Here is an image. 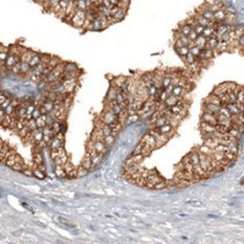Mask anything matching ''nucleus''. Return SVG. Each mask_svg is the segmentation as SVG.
I'll list each match as a JSON object with an SVG mask.
<instances>
[{
	"label": "nucleus",
	"instance_id": "1",
	"mask_svg": "<svg viewBox=\"0 0 244 244\" xmlns=\"http://www.w3.org/2000/svg\"><path fill=\"white\" fill-rule=\"evenodd\" d=\"M86 17H87V12L77 10V12L74 13V15L71 18V24L74 27H78V28L83 27L85 23V20H86Z\"/></svg>",
	"mask_w": 244,
	"mask_h": 244
},
{
	"label": "nucleus",
	"instance_id": "2",
	"mask_svg": "<svg viewBox=\"0 0 244 244\" xmlns=\"http://www.w3.org/2000/svg\"><path fill=\"white\" fill-rule=\"evenodd\" d=\"M102 122L104 123V124H106V125H112V124H114V123H116V122H120V120H118V116L115 115L113 112L108 109L107 111L104 110V112H103Z\"/></svg>",
	"mask_w": 244,
	"mask_h": 244
},
{
	"label": "nucleus",
	"instance_id": "3",
	"mask_svg": "<svg viewBox=\"0 0 244 244\" xmlns=\"http://www.w3.org/2000/svg\"><path fill=\"white\" fill-rule=\"evenodd\" d=\"M201 122L213 125V126H217V125H218V118H217L216 114L208 113V112H203L201 115Z\"/></svg>",
	"mask_w": 244,
	"mask_h": 244
},
{
	"label": "nucleus",
	"instance_id": "4",
	"mask_svg": "<svg viewBox=\"0 0 244 244\" xmlns=\"http://www.w3.org/2000/svg\"><path fill=\"white\" fill-rule=\"evenodd\" d=\"M142 142V145H145V146L150 147L152 150L156 149V139H155V137H153L150 133L145 134L144 137L142 138V142Z\"/></svg>",
	"mask_w": 244,
	"mask_h": 244
},
{
	"label": "nucleus",
	"instance_id": "5",
	"mask_svg": "<svg viewBox=\"0 0 244 244\" xmlns=\"http://www.w3.org/2000/svg\"><path fill=\"white\" fill-rule=\"evenodd\" d=\"M202 109H203V112H208V113L216 114V115H217V114H219V112H220L221 107L204 102L203 106H202Z\"/></svg>",
	"mask_w": 244,
	"mask_h": 244
},
{
	"label": "nucleus",
	"instance_id": "6",
	"mask_svg": "<svg viewBox=\"0 0 244 244\" xmlns=\"http://www.w3.org/2000/svg\"><path fill=\"white\" fill-rule=\"evenodd\" d=\"M76 83H77V79H70V80L63 81L62 86H63V89H64L65 93H68V92L74 91V86H76Z\"/></svg>",
	"mask_w": 244,
	"mask_h": 244
},
{
	"label": "nucleus",
	"instance_id": "7",
	"mask_svg": "<svg viewBox=\"0 0 244 244\" xmlns=\"http://www.w3.org/2000/svg\"><path fill=\"white\" fill-rule=\"evenodd\" d=\"M228 32V26L227 24L224 23H219L218 25L215 27V36L218 39H221V37L223 36L224 34Z\"/></svg>",
	"mask_w": 244,
	"mask_h": 244
},
{
	"label": "nucleus",
	"instance_id": "8",
	"mask_svg": "<svg viewBox=\"0 0 244 244\" xmlns=\"http://www.w3.org/2000/svg\"><path fill=\"white\" fill-rule=\"evenodd\" d=\"M182 100H183V99H182L181 96L170 95V96H168V99H167L166 102H164V106H166L167 108H171V107L177 105L178 103H179L180 101H182Z\"/></svg>",
	"mask_w": 244,
	"mask_h": 244
},
{
	"label": "nucleus",
	"instance_id": "9",
	"mask_svg": "<svg viewBox=\"0 0 244 244\" xmlns=\"http://www.w3.org/2000/svg\"><path fill=\"white\" fill-rule=\"evenodd\" d=\"M213 58H214V50L206 47V48H204V49L201 50V54H200L199 58H197V59H199V60L210 61V60H212Z\"/></svg>",
	"mask_w": 244,
	"mask_h": 244
},
{
	"label": "nucleus",
	"instance_id": "10",
	"mask_svg": "<svg viewBox=\"0 0 244 244\" xmlns=\"http://www.w3.org/2000/svg\"><path fill=\"white\" fill-rule=\"evenodd\" d=\"M157 129H158V132L160 134H162V135L167 136V137L169 138L175 133V129L173 128L171 125H166V126L161 127V128H157Z\"/></svg>",
	"mask_w": 244,
	"mask_h": 244
},
{
	"label": "nucleus",
	"instance_id": "11",
	"mask_svg": "<svg viewBox=\"0 0 244 244\" xmlns=\"http://www.w3.org/2000/svg\"><path fill=\"white\" fill-rule=\"evenodd\" d=\"M170 125V120L166 116H159L157 120L153 123V128H161V127Z\"/></svg>",
	"mask_w": 244,
	"mask_h": 244
},
{
	"label": "nucleus",
	"instance_id": "12",
	"mask_svg": "<svg viewBox=\"0 0 244 244\" xmlns=\"http://www.w3.org/2000/svg\"><path fill=\"white\" fill-rule=\"evenodd\" d=\"M200 130H201V133H214L217 131L216 126H213V125L206 124V123H202L200 124Z\"/></svg>",
	"mask_w": 244,
	"mask_h": 244
},
{
	"label": "nucleus",
	"instance_id": "13",
	"mask_svg": "<svg viewBox=\"0 0 244 244\" xmlns=\"http://www.w3.org/2000/svg\"><path fill=\"white\" fill-rule=\"evenodd\" d=\"M193 30V27L191 25H189L188 23H186V22H183V23H181L179 25V28H178V32L180 33V34L182 35V36H186V37H188L189 35H190V33Z\"/></svg>",
	"mask_w": 244,
	"mask_h": 244
},
{
	"label": "nucleus",
	"instance_id": "14",
	"mask_svg": "<svg viewBox=\"0 0 244 244\" xmlns=\"http://www.w3.org/2000/svg\"><path fill=\"white\" fill-rule=\"evenodd\" d=\"M34 133V142L36 145H39L44 139V134H43V129H37L36 131H33Z\"/></svg>",
	"mask_w": 244,
	"mask_h": 244
},
{
	"label": "nucleus",
	"instance_id": "15",
	"mask_svg": "<svg viewBox=\"0 0 244 244\" xmlns=\"http://www.w3.org/2000/svg\"><path fill=\"white\" fill-rule=\"evenodd\" d=\"M204 102L205 103H210V104H213V105H216V106H219L221 107L222 103H221V100L218 98L217 95H215V94H210V95L208 96V98L204 100Z\"/></svg>",
	"mask_w": 244,
	"mask_h": 244
},
{
	"label": "nucleus",
	"instance_id": "16",
	"mask_svg": "<svg viewBox=\"0 0 244 244\" xmlns=\"http://www.w3.org/2000/svg\"><path fill=\"white\" fill-rule=\"evenodd\" d=\"M226 17H227V13L223 10H220L218 11V12H216L214 14V18H215V21L218 23H222V21H224L226 19Z\"/></svg>",
	"mask_w": 244,
	"mask_h": 244
},
{
	"label": "nucleus",
	"instance_id": "17",
	"mask_svg": "<svg viewBox=\"0 0 244 244\" xmlns=\"http://www.w3.org/2000/svg\"><path fill=\"white\" fill-rule=\"evenodd\" d=\"M35 55H36V52H30V50H25V52L21 55V61L24 63H28V64H30V62L32 61V59L34 58Z\"/></svg>",
	"mask_w": 244,
	"mask_h": 244
},
{
	"label": "nucleus",
	"instance_id": "18",
	"mask_svg": "<svg viewBox=\"0 0 244 244\" xmlns=\"http://www.w3.org/2000/svg\"><path fill=\"white\" fill-rule=\"evenodd\" d=\"M118 90H120V89H118ZM118 90L116 89V87H111L110 90L108 91V93H107V101H108V103L115 102Z\"/></svg>",
	"mask_w": 244,
	"mask_h": 244
},
{
	"label": "nucleus",
	"instance_id": "19",
	"mask_svg": "<svg viewBox=\"0 0 244 244\" xmlns=\"http://www.w3.org/2000/svg\"><path fill=\"white\" fill-rule=\"evenodd\" d=\"M218 43H219V39L217 38L216 36H213V37H211V38L208 39V44H206V47L215 50L217 46H218Z\"/></svg>",
	"mask_w": 244,
	"mask_h": 244
},
{
	"label": "nucleus",
	"instance_id": "20",
	"mask_svg": "<svg viewBox=\"0 0 244 244\" xmlns=\"http://www.w3.org/2000/svg\"><path fill=\"white\" fill-rule=\"evenodd\" d=\"M91 142H92V140H91ZM93 145H94V149H95V151L99 153V154L103 155L105 152H106L107 147L103 142H93Z\"/></svg>",
	"mask_w": 244,
	"mask_h": 244
},
{
	"label": "nucleus",
	"instance_id": "21",
	"mask_svg": "<svg viewBox=\"0 0 244 244\" xmlns=\"http://www.w3.org/2000/svg\"><path fill=\"white\" fill-rule=\"evenodd\" d=\"M203 145H204V146H206V147H208L210 149H212V150H214V149H216L217 147L219 146L218 138H211V139H206V140H204Z\"/></svg>",
	"mask_w": 244,
	"mask_h": 244
},
{
	"label": "nucleus",
	"instance_id": "22",
	"mask_svg": "<svg viewBox=\"0 0 244 244\" xmlns=\"http://www.w3.org/2000/svg\"><path fill=\"white\" fill-rule=\"evenodd\" d=\"M109 110H111L115 115L118 116L120 114V112L123 111V109L116 102H111V103H109Z\"/></svg>",
	"mask_w": 244,
	"mask_h": 244
},
{
	"label": "nucleus",
	"instance_id": "23",
	"mask_svg": "<svg viewBox=\"0 0 244 244\" xmlns=\"http://www.w3.org/2000/svg\"><path fill=\"white\" fill-rule=\"evenodd\" d=\"M127 79L125 78V77H117V78L114 79L113 81V86L116 87L117 89H122L123 86L125 85V83H126Z\"/></svg>",
	"mask_w": 244,
	"mask_h": 244
},
{
	"label": "nucleus",
	"instance_id": "24",
	"mask_svg": "<svg viewBox=\"0 0 244 244\" xmlns=\"http://www.w3.org/2000/svg\"><path fill=\"white\" fill-rule=\"evenodd\" d=\"M206 44H208V39L203 36H199L198 39L195 41V45H196L197 47H199L200 49L206 48Z\"/></svg>",
	"mask_w": 244,
	"mask_h": 244
},
{
	"label": "nucleus",
	"instance_id": "25",
	"mask_svg": "<svg viewBox=\"0 0 244 244\" xmlns=\"http://www.w3.org/2000/svg\"><path fill=\"white\" fill-rule=\"evenodd\" d=\"M99 129H100V131L102 132V134L104 136L112 135V129L109 125H106V124H104V123H102V125L99 127Z\"/></svg>",
	"mask_w": 244,
	"mask_h": 244
},
{
	"label": "nucleus",
	"instance_id": "26",
	"mask_svg": "<svg viewBox=\"0 0 244 244\" xmlns=\"http://www.w3.org/2000/svg\"><path fill=\"white\" fill-rule=\"evenodd\" d=\"M41 63H42V56L39 54H36L34 56V58L32 59V61L30 62V65L33 69V68H35V67L38 66V65H40Z\"/></svg>",
	"mask_w": 244,
	"mask_h": 244
},
{
	"label": "nucleus",
	"instance_id": "27",
	"mask_svg": "<svg viewBox=\"0 0 244 244\" xmlns=\"http://www.w3.org/2000/svg\"><path fill=\"white\" fill-rule=\"evenodd\" d=\"M228 48V43L224 42V41H222L221 39H219V43H218V46L216 47V52H218V54H221V52H225V50H227Z\"/></svg>",
	"mask_w": 244,
	"mask_h": 244
},
{
	"label": "nucleus",
	"instance_id": "28",
	"mask_svg": "<svg viewBox=\"0 0 244 244\" xmlns=\"http://www.w3.org/2000/svg\"><path fill=\"white\" fill-rule=\"evenodd\" d=\"M63 145H64V142H62L60 139H58V138L55 136V138L52 140V142H50V148H52V150H56V149H59V148H63Z\"/></svg>",
	"mask_w": 244,
	"mask_h": 244
},
{
	"label": "nucleus",
	"instance_id": "29",
	"mask_svg": "<svg viewBox=\"0 0 244 244\" xmlns=\"http://www.w3.org/2000/svg\"><path fill=\"white\" fill-rule=\"evenodd\" d=\"M62 123L63 122H61V120H55L54 124L52 125V131H54L56 135L58 133H60L61 131H62V130H61V128H62Z\"/></svg>",
	"mask_w": 244,
	"mask_h": 244
},
{
	"label": "nucleus",
	"instance_id": "30",
	"mask_svg": "<svg viewBox=\"0 0 244 244\" xmlns=\"http://www.w3.org/2000/svg\"><path fill=\"white\" fill-rule=\"evenodd\" d=\"M197 151H198L199 153H202V154L208 155V156H213V154H214V151H213L212 149L208 148V147L204 146V145H202Z\"/></svg>",
	"mask_w": 244,
	"mask_h": 244
},
{
	"label": "nucleus",
	"instance_id": "31",
	"mask_svg": "<svg viewBox=\"0 0 244 244\" xmlns=\"http://www.w3.org/2000/svg\"><path fill=\"white\" fill-rule=\"evenodd\" d=\"M226 108L228 109V111L230 112V114H232L233 116L239 115V114H240V111H239L237 104H228L227 106H226Z\"/></svg>",
	"mask_w": 244,
	"mask_h": 244
},
{
	"label": "nucleus",
	"instance_id": "32",
	"mask_svg": "<svg viewBox=\"0 0 244 244\" xmlns=\"http://www.w3.org/2000/svg\"><path fill=\"white\" fill-rule=\"evenodd\" d=\"M41 106L44 107L48 113H52V112L55 110V106H56V104H55L54 102H50V101H45Z\"/></svg>",
	"mask_w": 244,
	"mask_h": 244
},
{
	"label": "nucleus",
	"instance_id": "33",
	"mask_svg": "<svg viewBox=\"0 0 244 244\" xmlns=\"http://www.w3.org/2000/svg\"><path fill=\"white\" fill-rule=\"evenodd\" d=\"M202 36L205 37L206 39L211 38V37L215 36V28L214 27H211V26H208V27H205L203 30V34H202Z\"/></svg>",
	"mask_w": 244,
	"mask_h": 244
},
{
	"label": "nucleus",
	"instance_id": "34",
	"mask_svg": "<svg viewBox=\"0 0 244 244\" xmlns=\"http://www.w3.org/2000/svg\"><path fill=\"white\" fill-rule=\"evenodd\" d=\"M186 92V90L183 88V87L181 86H176L174 87V89H173V92H172V95H175V96H181L182 94H184Z\"/></svg>",
	"mask_w": 244,
	"mask_h": 244
},
{
	"label": "nucleus",
	"instance_id": "35",
	"mask_svg": "<svg viewBox=\"0 0 244 244\" xmlns=\"http://www.w3.org/2000/svg\"><path fill=\"white\" fill-rule=\"evenodd\" d=\"M177 52V54L179 55L180 57H186V55L190 54V48L188 47V46H183V47H180V48H175Z\"/></svg>",
	"mask_w": 244,
	"mask_h": 244
},
{
	"label": "nucleus",
	"instance_id": "36",
	"mask_svg": "<svg viewBox=\"0 0 244 244\" xmlns=\"http://www.w3.org/2000/svg\"><path fill=\"white\" fill-rule=\"evenodd\" d=\"M77 4V10L79 11H84V12H87L88 11V6H87V2L86 1H76Z\"/></svg>",
	"mask_w": 244,
	"mask_h": 244
},
{
	"label": "nucleus",
	"instance_id": "37",
	"mask_svg": "<svg viewBox=\"0 0 244 244\" xmlns=\"http://www.w3.org/2000/svg\"><path fill=\"white\" fill-rule=\"evenodd\" d=\"M26 127L28 128V130H30V132H33V131H36L37 129H38V127H37V123H36V120H27V124H26Z\"/></svg>",
	"mask_w": 244,
	"mask_h": 244
},
{
	"label": "nucleus",
	"instance_id": "38",
	"mask_svg": "<svg viewBox=\"0 0 244 244\" xmlns=\"http://www.w3.org/2000/svg\"><path fill=\"white\" fill-rule=\"evenodd\" d=\"M125 16H126V11H123V10H120L118 11V13L115 15V16H113L112 18H113V21L114 22H116V21H120L123 20V19L125 18Z\"/></svg>",
	"mask_w": 244,
	"mask_h": 244
},
{
	"label": "nucleus",
	"instance_id": "39",
	"mask_svg": "<svg viewBox=\"0 0 244 244\" xmlns=\"http://www.w3.org/2000/svg\"><path fill=\"white\" fill-rule=\"evenodd\" d=\"M183 59H184V62H186L188 65H190V66H191V65H192V64H194L195 62H196V58H195V57L193 56V55L191 54V52H190V54H189V55H186V56L184 57Z\"/></svg>",
	"mask_w": 244,
	"mask_h": 244
},
{
	"label": "nucleus",
	"instance_id": "40",
	"mask_svg": "<svg viewBox=\"0 0 244 244\" xmlns=\"http://www.w3.org/2000/svg\"><path fill=\"white\" fill-rule=\"evenodd\" d=\"M228 135H230V137L238 139V137L240 136V131L237 128H235V127H232V128L230 129V131H228Z\"/></svg>",
	"mask_w": 244,
	"mask_h": 244
},
{
	"label": "nucleus",
	"instance_id": "41",
	"mask_svg": "<svg viewBox=\"0 0 244 244\" xmlns=\"http://www.w3.org/2000/svg\"><path fill=\"white\" fill-rule=\"evenodd\" d=\"M55 172H56V175L60 178H66V173H65L64 169L62 167H56L55 169Z\"/></svg>",
	"mask_w": 244,
	"mask_h": 244
},
{
	"label": "nucleus",
	"instance_id": "42",
	"mask_svg": "<svg viewBox=\"0 0 244 244\" xmlns=\"http://www.w3.org/2000/svg\"><path fill=\"white\" fill-rule=\"evenodd\" d=\"M171 84H172V79H171L170 77L166 76L164 79H162L161 85H162V88H164V90H166L167 88H168V87L170 86Z\"/></svg>",
	"mask_w": 244,
	"mask_h": 244
},
{
	"label": "nucleus",
	"instance_id": "43",
	"mask_svg": "<svg viewBox=\"0 0 244 244\" xmlns=\"http://www.w3.org/2000/svg\"><path fill=\"white\" fill-rule=\"evenodd\" d=\"M237 102L240 104H244V89L240 87V89L237 92Z\"/></svg>",
	"mask_w": 244,
	"mask_h": 244
},
{
	"label": "nucleus",
	"instance_id": "44",
	"mask_svg": "<svg viewBox=\"0 0 244 244\" xmlns=\"http://www.w3.org/2000/svg\"><path fill=\"white\" fill-rule=\"evenodd\" d=\"M219 114H220V115H223L224 117H226V118H232L233 117V115L230 114V112L228 111V109L226 108V107H221Z\"/></svg>",
	"mask_w": 244,
	"mask_h": 244
},
{
	"label": "nucleus",
	"instance_id": "45",
	"mask_svg": "<svg viewBox=\"0 0 244 244\" xmlns=\"http://www.w3.org/2000/svg\"><path fill=\"white\" fill-rule=\"evenodd\" d=\"M114 140H115V137H114L113 135H109V136H105L104 142H103L106 145V147H109V146H111V145L113 144Z\"/></svg>",
	"mask_w": 244,
	"mask_h": 244
},
{
	"label": "nucleus",
	"instance_id": "46",
	"mask_svg": "<svg viewBox=\"0 0 244 244\" xmlns=\"http://www.w3.org/2000/svg\"><path fill=\"white\" fill-rule=\"evenodd\" d=\"M30 70H32L30 65L28 63L22 62V64H21V74H30Z\"/></svg>",
	"mask_w": 244,
	"mask_h": 244
},
{
	"label": "nucleus",
	"instance_id": "47",
	"mask_svg": "<svg viewBox=\"0 0 244 244\" xmlns=\"http://www.w3.org/2000/svg\"><path fill=\"white\" fill-rule=\"evenodd\" d=\"M201 50L202 49H200L199 47H197V46H194V47H192V48H190V52L193 55V56L195 57V58H199V56H200V54H201Z\"/></svg>",
	"mask_w": 244,
	"mask_h": 244
},
{
	"label": "nucleus",
	"instance_id": "48",
	"mask_svg": "<svg viewBox=\"0 0 244 244\" xmlns=\"http://www.w3.org/2000/svg\"><path fill=\"white\" fill-rule=\"evenodd\" d=\"M36 123H37V127H38V129H44L46 126H47V124H46V122L44 120H43L42 117H39L36 120Z\"/></svg>",
	"mask_w": 244,
	"mask_h": 244
},
{
	"label": "nucleus",
	"instance_id": "49",
	"mask_svg": "<svg viewBox=\"0 0 244 244\" xmlns=\"http://www.w3.org/2000/svg\"><path fill=\"white\" fill-rule=\"evenodd\" d=\"M21 64H22V61H20V62H18L16 65H15L14 67L12 68V72L13 74H21Z\"/></svg>",
	"mask_w": 244,
	"mask_h": 244
},
{
	"label": "nucleus",
	"instance_id": "50",
	"mask_svg": "<svg viewBox=\"0 0 244 244\" xmlns=\"http://www.w3.org/2000/svg\"><path fill=\"white\" fill-rule=\"evenodd\" d=\"M138 118H139V116H138V114H131V115H129V117L127 118V123L128 124H134V123H136L138 120Z\"/></svg>",
	"mask_w": 244,
	"mask_h": 244
},
{
	"label": "nucleus",
	"instance_id": "51",
	"mask_svg": "<svg viewBox=\"0 0 244 244\" xmlns=\"http://www.w3.org/2000/svg\"><path fill=\"white\" fill-rule=\"evenodd\" d=\"M102 24H101L99 18H96L95 20L92 22V30H102Z\"/></svg>",
	"mask_w": 244,
	"mask_h": 244
},
{
	"label": "nucleus",
	"instance_id": "52",
	"mask_svg": "<svg viewBox=\"0 0 244 244\" xmlns=\"http://www.w3.org/2000/svg\"><path fill=\"white\" fill-rule=\"evenodd\" d=\"M198 37H199V35L197 34V33L195 32L194 30H193L192 32L190 33V35H189V36H188V38L190 39L191 42H195V41H196L197 39H198Z\"/></svg>",
	"mask_w": 244,
	"mask_h": 244
},
{
	"label": "nucleus",
	"instance_id": "53",
	"mask_svg": "<svg viewBox=\"0 0 244 244\" xmlns=\"http://www.w3.org/2000/svg\"><path fill=\"white\" fill-rule=\"evenodd\" d=\"M129 4H130V2H129V1H118V5L117 6L120 8V10L127 11Z\"/></svg>",
	"mask_w": 244,
	"mask_h": 244
},
{
	"label": "nucleus",
	"instance_id": "54",
	"mask_svg": "<svg viewBox=\"0 0 244 244\" xmlns=\"http://www.w3.org/2000/svg\"><path fill=\"white\" fill-rule=\"evenodd\" d=\"M204 28H205V27H203V26H201V25H200V24H197V25L195 26V27L193 28V30H194L195 32H196L197 34L199 35V36H202V34H203V30H204Z\"/></svg>",
	"mask_w": 244,
	"mask_h": 244
},
{
	"label": "nucleus",
	"instance_id": "55",
	"mask_svg": "<svg viewBox=\"0 0 244 244\" xmlns=\"http://www.w3.org/2000/svg\"><path fill=\"white\" fill-rule=\"evenodd\" d=\"M22 174L26 175V176H34V172H33L32 170H30V169H26V170H24L22 172Z\"/></svg>",
	"mask_w": 244,
	"mask_h": 244
},
{
	"label": "nucleus",
	"instance_id": "56",
	"mask_svg": "<svg viewBox=\"0 0 244 244\" xmlns=\"http://www.w3.org/2000/svg\"><path fill=\"white\" fill-rule=\"evenodd\" d=\"M6 116L8 115H6V113H5V110H4V109H1V110H0V120H3Z\"/></svg>",
	"mask_w": 244,
	"mask_h": 244
},
{
	"label": "nucleus",
	"instance_id": "57",
	"mask_svg": "<svg viewBox=\"0 0 244 244\" xmlns=\"http://www.w3.org/2000/svg\"><path fill=\"white\" fill-rule=\"evenodd\" d=\"M6 100H8V98H6V96L4 95V94H3V93H2V92H1V99H0V103H1V105L3 104V103L5 102Z\"/></svg>",
	"mask_w": 244,
	"mask_h": 244
}]
</instances>
